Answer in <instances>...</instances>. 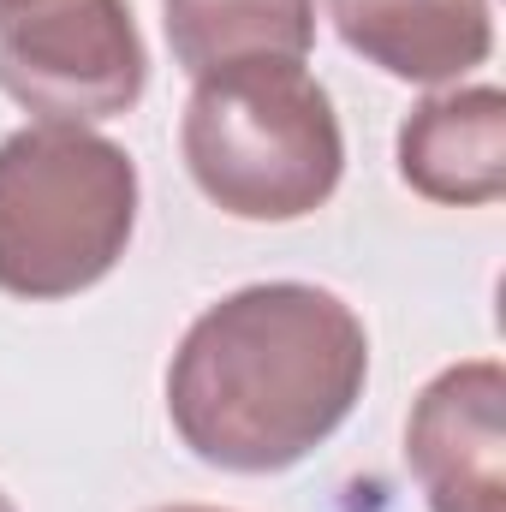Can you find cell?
Instances as JSON below:
<instances>
[{"label":"cell","mask_w":506,"mask_h":512,"mask_svg":"<svg viewBox=\"0 0 506 512\" xmlns=\"http://www.w3.org/2000/svg\"><path fill=\"white\" fill-rule=\"evenodd\" d=\"M334 30L387 78L453 84L495 48L489 0H328Z\"/></svg>","instance_id":"7"},{"label":"cell","mask_w":506,"mask_h":512,"mask_svg":"<svg viewBox=\"0 0 506 512\" xmlns=\"http://www.w3.org/2000/svg\"><path fill=\"white\" fill-rule=\"evenodd\" d=\"M399 179L447 209H477L506 191V96L495 84L423 96L399 126Z\"/></svg>","instance_id":"6"},{"label":"cell","mask_w":506,"mask_h":512,"mask_svg":"<svg viewBox=\"0 0 506 512\" xmlns=\"http://www.w3.org/2000/svg\"><path fill=\"white\" fill-rule=\"evenodd\" d=\"M0 6H6V0H0Z\"/></svg>","instance_id":"11"},{"label":"cell","mask_w":506,"mask_h":512,"mask_svg":"<svg viewBox=\"0 0 506 512\" xmlns=\"http://www.w3.org/2000/svg\"><path fill=\"white\" fill-rule=\"evenodd\" d=\"M364 382L358 310L304 280H262L185 328L167 364V417L203 465L268 477L310 459L352 417Z\"/></svg>","instance_id":"1"},{"label":"cell","mask_w":506,"mask_h":512,"mask_svg":"<svg viewBox=\"0 0 506 512\" xmlns=\"http://www.w3.org/2000/svg\"><path fill=\"white\" fill-rule=\"evenodd\" d=\"M137 227V167L90 126H24L0 143V292L48 304L114 274Z\"/></svg>","instance_id":"3"},{"label":"cell","mask_w":506,"mask_h":512,"mask_svg":"<svg viewBox=\"0 0 506 512\" xmlns=\"http://www.w3.org/2000/svg\"><path fill=\"white\" fill-rule=\"evenodd\" d=\"M149 54L126 0H6L0 90L48 126H90L137 108Z\"/></svg>","instance_id":"4"},{"label":"cell","mask_w":506,"mask_h":512,"mask_svg":"<svg viewBox=\"0 0 506 512\" xmlns=\"http://www.w3.org/2000/svg\"><path fill=\"white\" fill-rule=\"evenodd\" d=\"M0 512H18V507H12V501H6V495H0Z\"/></svg>","instance_id":"10"},{"label":"cell","mask_w":506,"mask_h":512,"mask_svg":"<svg viewBox=\"0 0 506 512\" xmlns=\"http://www.w3.org/2000/svg\"><path fill=\"white\" fill-rule=\"evenodd\" d=\"M506 376L495 358H465L417 393L405 465L429 512H506Z\"/></svg>","instance_id":"5"},{"label":"cell","mask_w":506,"mask_h":512,"mask_svg":"<svg viewBox=\"0 0 506 512\" xmlns=\"http://www.w3.org/2000/svg\"><path fill=\"white\" fill-rule=\"evenodd\" d=\"M179 149L197 191L239 221H304L346 173L334 96L304 60H245L197 78Z\"/></svg>","instance_id":"2"},{"label":"cell","mask_w":506,"mask_h":512,"mask_svg":"<svg viewBox=\"0 0 506 512\" xmlns=\"http://www.w3.org/2000/svg\"><path fill=\"white\" fill-rule=\"evenodd\" d=\"M149 512H221V507H149Z\"/></svg>","instance_id":"9"},{"label":"cell","mask_w":506,"mask_h":512,"mask_svg":"<svg viewBox=\"0 0 506 512\" xmlns=\"http://www.w3.org/2000/svg\"><path fill=\"white\" fill-rule=\"evenodd\" d=\"M161 12L191 78L245 60H304L316 42V0H161Z\"/></svg>","instance_id":"8"}]
</instances>
